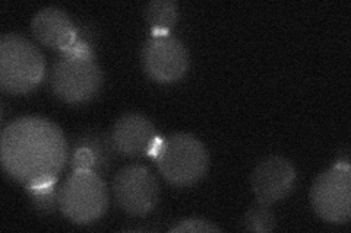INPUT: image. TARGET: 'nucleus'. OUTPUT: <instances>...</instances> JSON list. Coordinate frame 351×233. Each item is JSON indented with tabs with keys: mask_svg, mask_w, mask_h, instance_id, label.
Instances as JSON below:
<instances>
[{
	"mask_svg": "<svg viewBox=\"0 0 351 233\" xmlns=\"http://www.w3.org/2000/svg\"><path fill=\"white\" fill-rule=\"evenodd\" d=\"M0 150L5 172L25 187L56 182L68 161L63 131L43 117L10 121L2 130Z\"/></svg>",
	"mask_w": 351,
	"mask_h": 233,
	"instance_id": "nucleus-1",
	"label": "nucleus"
},
{
	"mask_svg": "<svg viewBox=\"0 0 351 233\" xmlns=\"http://www.w3.org/2000/svg\"><path fill=\"white\" fill-rule=\"evenodd\" d=\"M103 83V73L90 44L82 40L62 53L50 72L51 91L69 104L93 99Z\"/></svg>",
	"mask_w": 351,
	"mask_h": 233,
	"instance_id": "nucleus-2",
	"label": "nucleus"
},
{
	"mask_svg": "<svg viewBox=\"0 0 351 233\" xmlns=\"http://www.w3.org/2000/svg\"><path fill=\"white\" fill-rule=\"evenodd\" d=\"M161 175L176 187H189L206 174L208 152L202 141L189 133H174L157 139L149 150Z\"/></svg>",
	"mask_w": 351,
	"mask_h": 233,
	"instance_id": "nucleus-3",
	"label": "nucleus"
},
{
	"mask_svg": "<svg viewBox=\"0 0 351 233\" xmlns=\"http://www.w3.org/2000/svg\"><path fill=\"white\" fill-rule=\"evenodd\" d=\"M46 73L41 51L25 37L5 34L0 38V86L10 94L34 90Z\"/></svg>",
	"mask_w": 351,
	"mask_h": 233,
	"instance_id": "nucleus-4",
	"label": "nucleus"
},
{
	"mask_svg": "<svg viewBox=\"0 0 351 233\" xmlns=\"http://www.w3.org/2000/svg\"><path fill=\"white\" fill-rule=\"evenodd\" d=\"M62 213L76 225H90L100 219L108 207L104 180L94 171L76 169L60 187Z\"/></svg>",
	"mask_w": 351,
	"mask_h": 233,
	"instance_id": "nucleus-5",
	"label": "nucleus"
},
{
	"mask_svg": "<svg viewBox=\"0 0 351 233\" xmlns=\"http://www.w3.org/2000/svg\"><path fill=\"white\" fill-rule=\"evenodd\" d=\"M311 203L316 215L332 225H346L351 217V172L334 165L317 175L311 188Z\"/></svg>",
	"mask_w": 351,
	"mask_h": 233,
	"instance_id": "nucleus-6",
	"label": "nucleus"
},
{
	"mask_svg": "<svg viewBox=\"0 0 351 233\" xmlns=\"http://www.w3.org/2000/svg\"><path fill=\"white\" fill-rule=\"evenodd\" d=\"M113 194L117 206L130 216H145L156 208L160 185L145 165L134 163L120 169L113 178Z\"/></svg>",
	"mask_w": 351,
	"mask_h": 233,
	"instance_id": "nucleus-7",
	"label": "nucleus"
},
{
	"mask_svg": "<svg viewBox=\"0 0 351 233\" xmlns=\"http://www.w3.org/2000/svg\"><path fill=\"white\" fill-rule=\"evenodd\" d=\"M189 53L184 44L169 32L152 34L142 49L145 73L160 83L178 82L189 70Z\"/></svg>",
	"mask_w": 351,
	"mask_h": 233,
	"instance_id": "nucleus-8",
	"label": "nucleus"
},
{
	"mask_svg": "<svg viewBox=\"0 0 351 233\" xmlns=\"http://www.w3.org/2000/svg\"><path fill=\"white\" fill-rule=\"evenodd\" d=\"M294 165L280 154H271L263 158L250 176L252 190L258 203L274 204L287 197L295 185Z\"/></svg>",
	"mask_w": 351,
	"mask_h": 233,
	"instance_id": "nucleus-9",
	"label": "nucleus"
},
{
	"mask_svg": "<svg viewBox=\"0 0 351 233\" xmlns=\"http://www.w3.org/2000/svg\"><path fill=\"white\" fill-rule=\"evenodd\" d=\"M157 139V131L151 120L139 113H128L120 117L110 133L114 150L129 158L149 153Z\"/></svg>",
	"mask_w": 351,
	"mask_h": 233,
	"instance_id": "nucleus-10",
	"label": "nucleus"
},
{
	"mask_svg": "<svg viewBox=\"0 0 351 233\" xmlns=\"http://www.w3.org/2000/svg\"><path fill=\"white\" fill-rule=\"evenodd\" d=\"M31 29L41 44L62 53L78 41V28L69 15L56 6L40 9L31 20Z\"/></svg>",
	"mask_w": 351,
	"mask_h": 233,
	"instance_id": "nucleus-11",
	"label": "nucleus"
},
{
	"mask_svg": "<svg viewBox=\"0 0 351 233\" xmlns=\"http://www.w3.org/2000/svg\"><path fill=\"white\" fill-rule=\"evenodd\" d=\"M73 144L85 146L94 153V156L97 159L95 172L98 175L103 176L104 174L108 172L110 166H112V162H113V154L116 152L112 144V140H110V136L97 130L84 131L73 140Z\"/></svg>",
	"mask_w": 351,
	"mask_h": 233,
	"instance_id": "nucleus-12",
	"label": "nucleus"
},
{
	"mask_svg": "<svg viewBox=\"0 0 351 233\" xmlns=\"http://www.w3.org/2000/svg\"><path fill=\"white\" fill-rule=\"evenodd\" d=\"M144 14L152 34H164L178 24L179 6L173 0H152L145 6Z\"/></svg>",
	"mask_w": 351,
	"mask_h": 233,
	"instance_id": "nucleus-13",
	"label": "nucleus"
},
{
	"mask_svg": "<svg viewBox=\"0 0 351 233\" xmlns=\"http://www.w3.org/2000/svg\"><path fill=\"white\" fill-rule=\"evenodd\" d=\"M59 191L60 188L56 187V182L27 187V193L31 198L32 206H34L36 212L41 215H51L60 208Z\"/></svg>",
	"mask_w": 351,
	"mask_h": 233,
	"instance_id": "nucleus-14",
	"label": "nucleus"
},
{
	"mask_svg": "<svg viewBox=\"0 0 351 233\" xmlns=\"http://www.w3.org/2000/svg\"><path fill=\"white\" fill-rule=\"evenodd\" d=\"M241 223H243V229L247 232L265 233L276 229L277 220L268 204L256 203L245 213Z\"/></svg>",
	"mask_w": 351,
	"mask_h": 233,
	"instance_id": "nucleus-15",
	"label": "nucleus"
},
{
	"mask_svg": "<svg viewBox=\"0 0 351 233\" xmlns=\"http://www.w3.org/2000/svg\"><path fill=\"white\" fill-rule=\"evenodd\" d=\"M171 233L174 232H221V228L214 225L213 221L199 219V217H189L179 221V225H176L170 229Z\"/></svg>",
	"mask_w": 351,
	"mask_h": 233,
	"instance_id": "nucleus-16",
	"label": "nucleus"
}]
</instances>
